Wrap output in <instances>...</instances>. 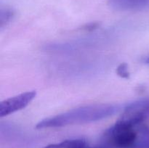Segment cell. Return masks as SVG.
<instances>
[{
	"label": "cell",
	"mask_w": 149,
	"mask_h": 148,
	"mask_svg": "<svg viewBox=\"0 0 149 148\" xmlns=\"http://www.w3.org/2000/svg\"><path fill=\"white\" fill-rule=\"evenodd\" d=\"M103 148H149V126L121 118L101 139Z\"/></svg>",
	"instance_id": "obj_1"
},
{
	"label": "cell",
	"mask_w": 149,
	"mask_h": 148,
	"mask_svg": "<svg viewBox=\"0 0 149 148\" xmlns=\"http://www.w3.org/2000/svg\"><path fill=\"white\" fill-rule=\"evenodd\" d=\"M124 107L125 105L112 104H96L82 106L53 117L44 119L36 125V128L39 129L57 128L98 121L113 115L123 110Z\"/></svg>",
	"instance_id": "obj_2"
},
{
	"label": "cell",
	"mask_w": 149,
	"mask_h": 148,
	"mask_svg": "<svg viewBox=\"0 0 149 148\" xmlns=\"http://www.w3.org/2000/svg\"><path fill=\"white\" fill-rule=\"evenodd\" d=\"M121 118L135 123H144L149 118V98L125 104Z\"/></svg>",
	"instance_id": "obj_3"
},
{
	"label": "cell",
	"mask_w": 149,
	"mask_h": 148,
	"mask_svg": "<svg viewBox=\"0 0 149 148\" xmlns=\"http://www.w3.org/2000/svg\"><path fill=\"white\" fill-rule=\"evenodd\" d=\"M36 95V91H29L4 100L0 104V116H7L24 108L35 98Z\"/></svg>",
	"instance_id": "obj_4"
},
{
	"label": "cell",
	"mask_w": 149,
	"mask_h": 148,
	"mask_svg": "<svg viewBox=\"0 0 149 148\" xmlns=\"http://www.w3.org/2000/svg\"><path fill=\"white\" fill-rule=\"evenodd\" d=\"M109 5L121 11L141 10L149 7V0H109Z\"/></svg>",
	"instance_id": "obj_5"
},
{
	"label": "cell",
	"mask_w": 149,
	"mask_h": 148,
	"mask_svg": "<svg viewBox=\"0 0 149 148\" xmlns=\"http://www.w3.org/2000/svg\"><path fill=\"white\" fill-rule=\"evenodd\" d=\"M87 142L81 139L65 140L59 143L52 144L43 148H87Z\"/></svg>",
	"instance_id": "obj_6"
},
{
	"label": "cell",
	"mask_w": 149,
	"mask_h": 148,
	"mask_svg": "<svg viewBox=\"0 0 149 148\" xmlns=\"http://www.w3.org/2000/svg\"><path fill=\"white\" fill-rule=\"evenodd\" d=\"M13 12L10 9L4 8L1 10V26H3V23H7L10 18L13 17Z\"/></svg>",
	"instance_id": "obj_7"
},
{
	"label": "cell",
	"mask_w": 149,
	"mask_h": 148,
	"mask_svg": "<svg viewBox=\"0 0 149 148\" xmlns=\"http://www.w3.org/2000/svg\"><path fill=\"white\" fill-rule=\"evenodd\" d=\"M145 62H146V63L149 64V56L147 57L145 59Z\"/></svg>",
	"instance_id": "obj_8"
},
{
	"label": "cell",
	"mask_w": 149,
	"mask_h": 148,
	"mask_svg": "<svg viewBox=\"0 0 149 148\" xmlns=\"http://www.w3.org/2000/svg\"><path fill=\"white\" fill-rule=\"evenodd\" d=\"M87 148H89V147H87ZM95 148H103V147H95Z\"/></svg>",
	"instance_id": "obj_9"
}]
</instances>
